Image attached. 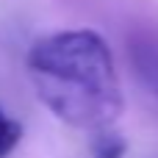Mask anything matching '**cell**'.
I'll use <instances>...</instances> for the list:
<instances>
[{
    "mask_svg": "<svg viewBox=\"0 0 158 158\" xmlns=\"http://www.w3.org/2000/svg\"><path fill=\"white\" fill-rule=\"evenodd\" d=\"M28 69L42 103L75 128H111L122 114L117 67L94 31H61L28 50Z\"/></svg>",
    "mask_w": 158,
    "mask_h": 158,
    "instance_id": "6da1fadb",
    "label": "cell"
},
{
    "mask_svg": "<svg viewBox=\"0 0 158 158\" xmlns=\"http://www.w3.org/2000/svg\"><path fill=\"white\" fill-rule=\"evenodd\" d=\"M22 139V125L6 114V108L0 106V158H8L14 153V147Z\"/></svg>",
    "mask_w": 158,
    "mask_h": 158,
    "instance_id": "277c9868",
    "label": "cell"
},
{
    "mask_svg": "<svg viewBox=\"0 0 158 158\" xmlns=\"http://www.w3.org/2000/svg\"><path fill=\"white\" fill-rule=\"evenodd\" d=\"M128 61L136 81L158 103V31L133 28L128 33Z\"/></svg>",
    "mask_w": 158,
    "mask_h": 158,
    "instance_id": "7a4b0ae2",
    "label": "cell"
},
{
    "mask_svg": "<svg viewBox=\"0 0 158 158\" xmlns=\"http://www.w3.org/2000/svg\"><path fill=\"white\" fill-rule=\"evenodd\" d=\"M92 156L94 158H122L125 156V139L108 128H100L92 139Z\"/></svg>",
    "mask_w": 158,
    "mask_h": 158,
    "instance_id": "3957f363",
    "label": "cell"
}]
</instances>
